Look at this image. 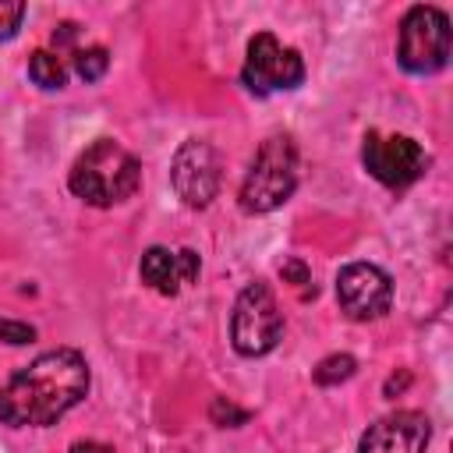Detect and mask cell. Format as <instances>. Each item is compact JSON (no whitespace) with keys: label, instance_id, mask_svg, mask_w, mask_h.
Masks as SVG:
<instances>
[{"label":"cell","instance_id":"cell-1","mask_svg":"<svg viewBox=\"0 0 453 453\" xmlns=\"http://www.w3.org/2000/svg\"><path fill=\"white\" fill-rule=\"evenodd\" d=\"M88 393V365L74 347L39 354L0 389V421L11 428H46Z\"/></svg>","mask_w":453,"mask_h":453},{"label":"cell","instance_id":"cell-2","mask_svg":"<svg viewBox=\"0 0 453 453\" xmlns=\"http://www.w3.org/2000/svg\"><path fill=\"white\" fill-rule=\"evenodd\" d=\"M142 184V163L117 138H96L67 173V188L74 198L96 209H110L127 202Z\"/></svg>","mask_w":453,"mask_h":453},{"label":"cell","instance_id":"cell-3","mask_svg":"<svg viewBox=\"0 0 453 453\" xmlns=\"http://www.w3.org/2000/svg\"><path fill=\"white\" fill-rule=\"evenodd\" d=\"M297 188V149H294V138L290 134H273L258 145L244 180H241V191H237V202L248 216H262V212H273L280 209Z\"/></svg>","mask_w":453,"mask_h":453},{"label":"cell","instance_id":"cell-4","mask_svg":"<svg viewBox=\"0 0 453 453\" xmlns=\"http://www.w3.org/2000/svg\"><path fill=\"white\" fill-rule=\"evenodd\" d=\"M396 60L407 74H435L449 64V18L439 7L414 4L396 35Z\"/></svg>","mask_w":453,"mask_h":453},{"label":"cell","instance_id":"cell-5","mask_svg":"<svg viewBox=\"0 0 453 453\" xmlns=\"http://www.w3.org/2000/svg\"><path fill=\"white\" fill-rule=\"evenodd\" d=\"M280 336H283V315H280L276 294L262 280L248 283L237 294L234 315H230V343H234V350L241 357H262L280 343Z\"/></svg>","mask_w":453,"mask_h":453},{"label":"cell","instance_id":"cell-6","mask_svg":"<svg viewBox=\"0 0 453 453\" xmlns=\"http://www.w3.org/2000/svg\"><path fill=\"white\" fill-rule=\"evenodd\" d=\"M241 81L255 96L269 92H290L304 81V60L297 50L283 46L273 32H258L248 42V57L241 67Z\"/></svg>","mask_w":453,"mask_h":453},{"label":"cell","instance_id":"cell-7","mask_svg":"<svg viewBox=\"0 0 453 453\" xmlns=\"http://www.w3.org/2000/svg\"><path fill=\"white\" fill-rule=\"evenodd\" d=\"M365 170L386 188H407L428 170V152L411 134H379L368 131L361 142Z\"/></svg>","mask_w":453,"mask_h":453},{"label":"cell","instance_id":"cell-8","mask_svg":"<svg viewBox=\"0 0 453 453\" xmlns=\"http://www.w3.org/2000/svg\"><path fill=\"white\" fill-rule=\"evenodd\" d=\"M170 180H173L177 198L188 209H205L216 198L219 180H223L216 149L205 138L180 142V149L173 152V163H170Z\"/></svg>","mask_w":453,"mask_h":453},{"label":"cell","instance_id":"cell-9","mask_svg":"<svg viewBox=\"0 0 453 453\" xmlns=\"http://www.w3.org/2000/svg\"><path fill=\"white\" fill-rule=\"evenodd\" d=\"M336 301L340 311L354 322L382 319L393 304V280L372 262H350L336 276Z\"/></svg>","mask_w":453,"mask_h":453},{"label":"cell","instance_id":"cell-10","mask_svg":"<svg viewBox=\"0 0 453 453\" xmlns=\"http://www.w3.org/2000/svg\"><path fill=\"white\" fill-rule=\"evenodd\" d=\"M432 421L421 411H393L365 428L357 453H425Z\"/></svg>","mask_w":453,"mask_h":453},{"label":"cell","instance_id":"cell-11","mask_svg":"<svg viewBox=\"0 0 453 453\" xmlns=\"http://www.w3.org/2000/svg\"><path fill=\"white\" fill-rule=\"evenodd\" d=\"M198 269H202V262H198V251H191V248L170 251V248L152 244L138 262L142 283H149L163 297H177L184 287H191L198 280Z\"/></svg>","mask_w":453,"mask_h":453},{"label":"cell","instance_id":"cell-12","mask_svg":"<svg viewBox=\"0 0 453 453\" xmlns=\"http://www.w3.org/2000/svg\"><path fill=\"white\" fill-rule=\"evenodd\" d=\"M28 78L39 85V88H64L67 85V67L60 64V57L57 53H50V50H35L32 57H28Z\"/></svg>","mask_w":453,"mask_h":453},{"label":"cell","instance_id":"cell-13","mask_svg":"<svg viewBox=\"0 0 453 453\" xmlns=\"http://www.w3.org/2000/svg\"><path fill=\"white\" fill-rule=\"evenodd\" d=\"M354 372H357V361H354L350 354H329V357H322V361L315 365L311 379H315V386H340V382H347Z\"/></svg>","mask_w":453,"mask_h":453},{"label":"cell","instance_id":"cell-14","mask_svg":"<svg viewBox=\"0 0 453 453\" xmlns=\"http://www.w3.org/2000/svg\"><path fill=\"white\" fill-rule=\"evenodd\" d=\"M106 67H110V53L103 46H88V50H78L74 53V71L85 81H99L106 74Z\"/></svg>","mask_w":453,"mask_h":453},{"label":"cell","instance_id":"cell-15","mask_svg":"<svg viewBox=\"0 0 453 453\" xmlns=\"http://www.w3.org/2000/svg\"><path fill=\"white\" fill-rule=\"evenodd\" d=\"M248 418H251V411L237 407L226 396H212V403H209V421L219 428H241V425H248Z\"/></svg>","mask_w":453,"mask_h":453},{"label":"cell","instance_id":"cell-16","mask_svg":"<svg viewBox=\"0 0 453 453\" xmlns=\"http://www.w3.org/2000/svg\"><path fill=\"white\" fill-rule=\"evenodd\" d=\"M21 21H25V4L0 0V39H14Z\"/></svg>","mask_w":453,"mask_h":453},{"label":"cell","instance_id":"cell-17","mask_svg":"<svg viewBox=\"0 0 453 453\" xmlns=\"http://www.w3.org/2000/svg\"><path fill=\"white\" fill-rule=\"evenodd\" d=\"M0 340L11 343V347H21V343H32L35 340V329L28 322H14V319H0Z\"/></svg>","mask_w":453,"mask_h":453},{"label":"cell","instance_id":"cell-18","mask_svg":"<svg viewBox=\"0 0 453 453\" xmlns=\"http://www.w3.org/2000/svg\"><path fill=\"white\" fill-rule=\"evenodd\" d=\"M280 276H283V283H290V287H311V273H308V265L301 262V258H287L283 265H280ZM315 290V287H311Z\"/></svg>","mask_w":453,"mask_h":453},{"label":"cell","instance_id":"cell-19","mask_svg":"<svg viewBox=\"0 0 453 453\" xmlns=\"http://www.w3.org/2000/svg\"><path fill=\"white\" fill-rule=\"evenodd\" d=\"M74 35H78V25H74V21H64V25H57V32H53V46H71Z\"/></svg>","mask_w":453,"mask_h":453},{"label":"cell","instance_id":"cell-20","mask_svg":"<svg viewBox=\"0 0 453 453\" xmlns=\"http://www.w3.org/2000/svg\"><path fill=\"white\" fill-rule=\"evenodd\" d=\"M67 453H113V449L106 442H96V439H78V442H71Z\"/></svg>","mask_w":453,"mask_h":453}]
</instances>
